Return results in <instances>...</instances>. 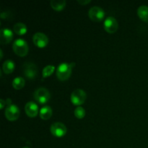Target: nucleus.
<instances>
[{
    "label": "nucleus",
    "instance_id": "obj_1",
    "mask_svg": "<svg viewBox=\"0 0 148 148\" xmlns=\"http://www.w3.org/2000/svg\"><path fill=\"white\" fill-rule=\"evenodd\" d=\"M75 66V63H66L63 62L58 66L56 75L60 81H66L70 77L72 68Z\"/></svg>",
    "mask_w": 148,
    "mask_h": 148
},
{
    "label": "nucleus",
    "instance_id": "obj_2",
    "mask_svg": "<svg viewBox=\"0 0 148 148\" xmlns=\"http://www.w3.org/2000/svg\"><path fill=\"white\" fill-rule=\"evenodd\" d=\"M12 49L14 53L17 56H21V57L26 56L28 53L29 50L27 42L24 39L22 38H19L14 40L12 44Z\"/></svg>",
    "mask_w": 148,
    "mask_h": 148
},
{
    "label": "nucleus",
    "instance_id": "obj_3",
    "mask_svg": "<svg viewBox=\"0 0 148 148\" xmlns=\"http://www.w3.org/2000/svg\"><path fill=\"white\" fill-rule=\"evenodd\" d=\"M34 98L38 103L45 104L50 100L51 94L49 90L45 88H39L35 91Z\"/></svg>",
    "mask_w": 148,
    "mask_h": 148
},
{
    "label": "nucleus",
    "instance_id": "obj_4",
    "mask_svg": "<svg viewBox=\"0 0 148 148\" xmlns=\"http://www.w3.org/2000/svg\"><path fill=\"white\" fill-rule=\"evenodd\" d=\"M87 95L86 92L81 89H77L71 94V101L75 106H81L85 102Z\"/></svg>",
    "mask_w": 148,
    "mask_h": 148
},
{
    "label": "nucleus",
    "instance_id": "obj_5",
    "mask_svg": "<svg viewBox=\"0 0 148 148\" xmlns=\"http://www.w3.org/2000/svg\"><path fill=\"white\" fill-rule=\"evenodd\" d=\"M88 15H89L90 19L93 22H101L104 19L105 12H104V10L100 7L94 6L89 10Z\"/></svg>",
    "mask_w": 148,
    "mask_h": 148
},
{
    "label": "nucleus",
    "instance_id": "obj_6",
    "mask_svg": "<svg viewBox=\"0 0 148 148\" xmlns=\"http://www.w3.org/2000/svg\"><path fill=\"white\" fill-rule=\"evenodd\" d=\"M20 114V109L17 106L14 104H11L9 105L6 108L5 111H4V115L7 118V120L10 121H14L19 118Z\"/></svg>",
    "mask_w": 148,
    "mask_h": 148
},
{
    "label": "nucleus",
    "instance_id": "obj_7",
    "mask_svg": "<svg viewBox=\"0 0 148 148\" xmlns=\"http://www.w3.org/2000/svg\"><path fill=\"white\" fill-rule=\"evenodd\" d=\"M23 72L27 79H35L38 75L37 66L32 62H27L23 66Z\"/></svg>",
    "mask_w": 148,
    "mask_h": 148
},
{
    "label": "nucleus",
    "instance_id": "obj_8",
    "mask_svg": "<svg viewBox=\"0 0 148 148\" xmlns=\"http://www.w3.org/2000/svg\"><path fill=\"white\" fill-rule=\"evenodd\" d=\"M51 133L53 134L54 137H62L66 134L67 130L66 127L63 123L61 122H55L51 124L50 127Z\"/></svg>",
    "mask_w": 148,
    "mask_h": 148
},
{
    "label": "nucleus",
    "instance_id": "obj_9",
    "mask_svg": "<svg viewBox=\"0 0 148 148\" xmlns=\"http://www.w3.org/2000/svg\"><path fill=\"white\" fill-rule=\"evenodd\" d=\"M33 43L38 48H44L49 43V38L46 34L40 32L36 33L33 36Z\"/></svg>",
    "mask_w": 148,
    "mask_h": 148
},
{
    "label": "nucleus",
    "instance_id": "obj_10",
    "mask_svg": "<svg viewBox=\"0 0 148 148\" xmlns=\"http://www.w3.org/2000/svg\"><path fill=\"white\" fill-rule=\"evenodd\" d=\"M103 27L106 31L112 34L118 30V22L114 17H108L104 21Z\"/></svg>",
    "mask_w": 148,
    "mask_h": 148
},
{
    "label": "nucleus",
    "instance_id": "obj_11",
    "mask_svg": "<svg viewBox=\"0 0 148 148\" xmlns=\"http://www.w3.org/2000/svg\"><path fill=\"white\" fill-rule=\"evenodd\" d=\"M25 111L27 116L30 118H34L38 114V106L36 103L33 101H29L25 106Z\"/></svg>",
    "mask_w": 148,
    "mask_h": 148
},
{
    "label": "nucleus",
    "instance_id": "obj_12",
    "mask_svg": "<svg viewBox=\"0 0 148 148\" xmlns=\"http://www.w3.org/2000/svg\"><path fill=\"white\" fill-rule=\"evenodd\" d=\"M1 44H7L10 43L13 38V33L9 28H1L0 30Z\"/></svg>",
    "mask_w": 148,
    "mask_h": 148
},
{
    "label": "nucleus",
    "instance_id": "obj_13",
    "mask_svg": "<svg viewBox=\"0 0 148 148\" xmlns=\"http://www.w3.org/2000/svg\"><path fill=\"white\" fill-rule=\"evenodd\" d=\"M137 15L140 20L148 23V6L141 5L137 9Z\"/></svg>",
    "mask_w": 148,
    "mask_h": 148
},
{
    "label": "nucleus",
    "instance_id": "obj_14",
    "mask_svg": "<svg viewBox=\"0 0 148 148\" xmlns=\"http://www.w3.org/2000/svg\"><path fill=\"white\" fill-rule=\"evenodd\" d=\"M53 111H52L51 108L49 106H45L42 107L40 110V117L43 120H48L51 117Z\"/></svg>",
    "mask_w": 148,
    "mask_h": 148
},
{
    "label": "nucleus",
    "instance_id": "obj_15",
    "mask_svg": "<svg viewBox=\"0 0 148 148\" xmlns=\"http://www.w3.org/2000/svg\"><path fill=\"white\" fill-rule=\"evenodd\" d=\"M14 68H15V64H14V62L8 59V60H6L3 64L2 70L4 73L9 75V74H11L12 72H13Z\"/></svg>",
    "mask_w": 148,
    "mask_h": 148
},
{
    "label": "nucleus",
    "instance_id": "obj_16",
    "mask_svg": "<svg viewBox=\"0 0 148 148\" xmlns=\"http://www.w3.org/2000/svg\"><path fill=\"white\" fill-rule=\"evenodd\" d=\"M51 7L56 11H62L66 6L64 0H51L50 2Z\"/></svg>",
    "mask_w": 148,
    "mask_h": 148
},
{
    "label": "nucleus",
    "instance_id": "obj_17",
    "mask_svg": "<svg viewBox=\"0 0 148 148\" xmlns=\"http://www.w3.org/2000/svg\"><path fill=\"white\" fill-rule=\"evenodd\" d=\"M14 31L16 34L19 35V36H22V35L25 34L27 32V27L23 23H17L14 25Z\"/></svg>",
    "mask_w": 148,
    "mask_h": 148
},
{
    "label": "nucleus",
    "instance_id": "obj_18",
    "mask_svg": "<svg viewBox=\"0 0 148 148\" xmlns=\"http://www.w3.org/2000/svg\"><path fill=\"white\" fill-rule=\"evenodd\" d=\"M25 84V81L21 77H16L12 81V87L16 90H21Z\"/></svg>",
    "mask_w": 148,
    "mask_h": 148
},
{
    "label": "nucleus",
    "instance_id": "obj_19",
    "mask_svg": "<svg viewBox=\"0 0 148 148\" xmlns=\"http://www.w3.org/2000/svg\"><path fill=\"white\" fill-rule=\"evenodd\" d=\"M55 69V66H52V65H48V66H45L43 68V71H42V75H43V78L48 77H50L52 75Z\"/></svg>",
    "mask_w": 148,
    "mask_h": 148
},
{
    "label": "nucleus",
    "instance_id": "obj_20",
    "mask_svg": "<svg viewBox=\"0 0 148 148\" xmlns=\"http://www.w3.org/2000/svg\"><path fill=\"white\" fill-rule=\"evenodd\" d=\"M74 114H75V117L81 119H83L85 117L86 112H85V110L82 107L78 106L75 108V111H74Z\"/></svg>",
    "mask_w": 148,
    "mask_h": 148
},
{
    "label": "nucleus",
    "instance_id": "obj_21",
    "mask_svg": "<svg viewBox=\"0 0 148 148\" xmlns=\"http://www.w3.org/2000/svg\"><path fill=\"white\" fill-rule=\"evenodd\" d=\"M90 1V0H78L77 2L81 5H85V4H89Z\"/></svg>",
    "mask_w": 148,
    "mask_h": 148
},
{
    "label": "nucleus",
    "instance_id": "obj_22",
    "mask_svg": "<svg viewBox=\"0 0 148 148\" xmlns=\"http://www.w3.org/2000/svg\"><path fill=\"white\" fill-rule=\"evenodd\" d=\"M6 104H7L6 101H4L3 99L0 100V108H1V109H2V108H4V106H5Z\"/></svg>",
    "mask_w": 148,
    "mask_h": 148
},
{
    "label": "nucleus",
    "instance_id": "obj_23",
    "mask_svg": "<svg viewBox=\"0 0 148 148\" xmlns=\"http://www.w3.org/2000/svg\"><path fill=\"white\" fill-rule=\"evenodd\" d=\"M0 53H1V59H2L3 58V51H2V50H0Z\"/></svg>",
    "mask_w": 148,
    "mask_h": 148
},
{
    "label": "nucleus",
    "instance_id": "obj_24",
    "mask_svg": "<svg viewBox=\"0 0 148 148\" xmlns=\"http://www.w3.org/2000/svg\"><path fill=\"white\" fill-rule=\"evenodd\" d=\"M23 148H30V147H23Z\"/></svg>",
    "mask_w": 148,
    "mask_h": 148
}]
</instances>
